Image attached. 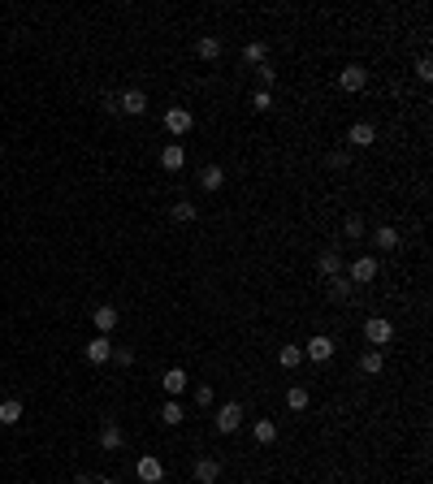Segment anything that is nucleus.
Segmentation results:
<instances>
[{
  "label": "nucleus",
  "instance_id": "nucleus-9",
  "mask_svg": "<svg viewBox=\"0 0 433 484\" xmlns=\"http://www.w3.org/2000/svg\"><path fill=\"white\" fill-rule=\"evenodd\" d=\"M191 126H195L191 108H165V130H169V134H186Z\"/></svg>",
  "mask_w": 433,
  "mask_h": 484
},
{
  "label": "nucleus",
  "instance_id": "nucleus-33",
  "mask_svg": "<svg viewBox=\"0 0 433 484\" xmlns=\"http://www.w3.org/2000/svg\"><path fill=\"white\" fill-rule=\"evenodd\" d=\"M416 78H421V82H429V78H433V61H429V57L416 61Z\"/></svg>",
  "mask_w": 433,
  "mask_h": 484
},
{
  "label": "nucleus",
  "instance_id": "nucleus-25",
  "mask_svg": "<svg viewBox=\"0 0 433 484\" xmlns=\"http://www.w3.org/2000/svg\"><path fill=\"white\" fill-rule=\"evenodd\" d=\"M277 364H282V368H299V364H304V346H282V351H277Z\"/></svg>",
  "mask_w": 433,
  "mask_h": 484
},
{
  "label": "nucleus",
  "instance_id": "nucleus-34",
  "mask_svg": "<svg viewBox=\"0 0 433 484\" xmlns=\"http://www.w3.org/2000/svg\"><path fill=\"white\" fill-rule=\"evenodd\" d=\"M256 74H260L264 91H269V87H273V78H277V69H269V61H264V65H256Z\"/></svg>",
  "mask_w": 433,
  "mask_h": 484
},
{
  "label": "nucleus",
  "instance_id": "nucleus-23",
  "mask_svg": "<svg viewBox=\"0 0 433 484\" xmlns=\"http://www.w3.org/2000/svg\"><path fill=\"white\" fill-rule=\"evenodd\" d=\"M243 61H247V65H264L269 61V48L260 44V39H251V44L243 48Z\"/></svg>",
  "mask_w": 433,
  "mask_h": 484
},
{
  "label": "nucleus",
  "instance_id": "nucleus-7",
  "mask_svg": "<svg viewBox=\"0 0 433 484\" xmlns=\"http://www.w3.org/2000/svg\"><path fill=\"white\" fill-rule=\"evenodd\" d=\"M117 108H121V113H130V117H143V113H147V91H139V87L121 91V100H117Z\"/></svg>",
  "mask_w": 433,
  "mask_h": 484
},
{
  "label": "nucleus",
  "instance_id": "nucleus-21",
  "mask_svg": "<svg viewBox=\"0 0 433 484\" xmlns=\"http://www.w3.org/2000/svg\"><path fill=\"white\" fill-rule=\"evenodd\" d=\"M251 437L260 441V446H273V441H277V424H273V420H256V428H251Z\"/></svg>",
  "mask_w": 433,
  "mask_h": 484
},
{
  "label": "nucleus",
  "instance_id": "nucleus-1",
  "mask_svg": "<svg viewBox=\"0 0 433 484\" xmlns=\"http://www.w3.org/2000/svg\"><path fill=\"white\" fill-rule=\"evenodd\" d=\"M364 337H369V346H377V351H382V346L395 342V324L382 320V316H369V320H364Z\"/></svg>",
  "mask_w": 433,
  "mask_h": 484
},
{
  "label": "nucleus",
  "instance_id": "nucleus-2",
  "mask_svg": "<svg viewBox=\"0 0 433 484\" xmlns=\"http://www.w3.org/2000/svg\"><path fill=\"white\" fill-rule=\"evenodd\" d=\"M243 415H247V411H243L238 403H225V407H216V415H212V424H216V433H238V424H243Z\"/></svg>",
  "mask_w": 433,
  "mask_h": 484
},
{
  "label": "nucleus",
  "instance_id": "nucleus-3",
  "mask_svg": "<svg viewBox=\"0 0 433 484\" xmlns=\"http://www.w3.org/2000/svg\"><path fill=\"white\" fill-rule=\"evenodd\" d=\"M377 272H382V264H377L373 255H360L356 264H351V277H347V281H351V285H373Z\"/></svg>",
  "mask_w": 433,
  "mask_h": 484
},
{
  "label": "nucleus",
  "instance_id": "nucleus-17",
  "mask_svg": "<svg viewBox=\"0 0 433 484\" xmlns=\"http://www.w3.org/2000/svg\"><path fill=\"white\" fill-rule=\"evenodd\" d=\"M373 246H377V251H395V246H399V229L395 225L373 229Z\"/></svg>",
  "mask_w": 433,
  "mask_h": 484
},
{
  "label": "nucleus",
  "instance_id": "nucleus-31",
  "mask_svg": "<svg viewBox=\"0 0 433 484\" xmlns=\"http://www.w3.org/2000/svg\"><path fill=\"white\" fill-rule=\"evenodd\" d=\"M108 359H113L117 368H130L134 364V351H130V346H113V355H108Z\"/></svg>",
  "mask_w": 433,
  "mask_h": 484
},
{
  "label": "nucleus",
  "instance_id": "nucleus-10",
  "mask_svg": "<svg viewBox=\"0 0 433 484\" xmlns=\"http://www.w3.org/2000/svg\"><path fill=\"white\" fill-rule=\"evenodd\" d=\"M347 143L351 147H373L377 143V126H373V121H356V126L347 130Z\"/></svg>",
  "mask_w": 433,
  "mask_h": 484
},
{
  "label": "nucleus",
  "instance_id": "nucleus-5",
  "mask_svg": "<svg viewBox=\"0 0 433 484\" xmlns=\"http://www.w3.org/2000/svg\"><path fill=\"white\" fill-rule=\"evenodd\" d=\"M304 355L312 359V364H330V359H334V337H325V333L308 337V342H304Z\"/></svg>",
  "mask_w": 433,
  "mask_h": 484
},
{
  "label": "nucleus",
  "instance_id": "nucleus-18",
  "mask_svg": "<svg viewBox=\"0 0 433 484\" xmlns=\"http://www.w3.org/2000/svg\"><path fill=\"white\" fill-rule=\"evenodd\" d=\"M382 368H386V355L377 351V346H369V351L360 355V372H369V377H377Z\"/></svg>",
  "mask_w": 433,
  "mask_h": 484
},
{
  "label": "nucleus",
  "instance_id": "nucleus-11",
  "mask_svg": "<svg viewBox=\"0 0 433 484\" xmlns=\"http://www.w3.org/2000/svg\"><path fill=\"white\" fill-rule=\"evenodd\" d=\"M191 476H195V484H216V480H221V463H216V459H195Z\"/></svg>",
  "mask_w": 433,
  "mask_h": 484
},
{
  "label": "nucleus",
  "instance_id": "nucleus-4",
  "mask_svg": "<svg viewBox=\"0 0 433 484\" xmlns=\"http://www.w3.org/2000/svg\"><path fill=\"white\" fill-rule=\"evenodd\" d=\"M134 476H139L143 484H160V480H165V463H160L156 454H143V459L134 463Z\"/></svg>",
  "mask_w": 433,
  "mask_h": 484
},
{
  "label": "nucleus",
  "instance_id": "nucleus-20",
  "mask_svg": "<svg viewBox=\"0 0 433 484\" xmlns=\"http://www.w3.org/2000/svg\"><path fill=\"white\" fill-rule=\"evenodd\" d=\"M195 52H199V61H216V57H221V39H216V35H199Z\"/></svg>",
  "mask_w": 433,
  "mask_h": 484
},
{
  "label": "nucleus",
  "instance_id": "nucleus-24",
  "mask_svg": "<svg viewBox=\"0 0 433 484\" xmlns=\"http://www.w3.org/2000/svg\"><path fill=\"white\" fill-rule=\"evenodd\" d=\"M308 403H312V398H308L304 385H290V390H286V407L290 411H308Z\"/></svg>",
  "mask_w": 433,
  "mask_h": 484
},
{
  "label": "nucleus",
  "instance_id": "nucleus-27",
  "mask_svg": "<svg viewBox=\"0 0 433 484\" xmlns=\"http://www.w3.org/2000/svg\"><path fill=\"white\" fill-rule=\"evenodd\" d=\"M160 420H165V424H169V428H178V424H182V420H186V411H182V407H178V403H165V407H160Z\"/></svg>",
  "mask_w": 433,
  "mask_h": 484
},
{
  "label": "nucleus",
  "instance_id": "nucleus-22",
  "mask_svg": "<svg viewBox=\"0 0 433 484\" xmlns=\"http://www.w3.org/2000/svg\"><path fill=\"white\" fill-rule=\"evenodd\" d=\"M160 385H165V394H169V398H173V394H182V390H186V372H182V368H169Z\"/></svg>",
  "mask_w": 433,
  "mask_h": 484
},
{
  "label": "nucleus",
  "instance_id": "nucleus-6",
  "mask_svg": "<svg viewBox=\"0 0 433 484\" xmlns=\"http://www.w3.org/2000/svg\"><path fill=\"white\" fill-rule=\"evenodd\" d=\"M338 87H343V91H364V87H369V69H364V65L338 69Z\"/></svg>",
  "mask_w": 433,
  "mask_h": 484
},
{
  "label": "nucleus",
  "instance_id": "nucleus-8",
  "mask_svg": "<svg viewBox=\"0 0 433 484\" xmlns=\"http://www.w3.org/2000/svg\"><path fill=\"white\" fill-rule=\"evenodd\" d=\"M317 272L325 277V281L343 277V255H338V246H330V251H321V255H317Z\"/></svg>",
  "mask_w": 433,
  "mask_h": 484
},
{
  "label": "nucleus",
  "instance_id": "nucleus-12",
  "mask_svg": "<svg viewBox=\"0 0 433 484\" xmlns=\"http://www.w3.org/2000/svg\"><path fill=\"white\" fill-rule=\"evenodd\" d=\"M83 355H87V364H108V355H113V342H108L104 333H96V337L87 342Z\"/></svg>",
  "mask_w": 433,
  "mask_h": 484
},
{
  "label": "nucleus",
  "instance_id": "nucleus-15",
  "mask_svg": "<svg viewBox=\"0 0 433 484\" xmlns=\"http://www.w3.org/2000/svg\"><path fill=\"white\" fill-rule=\"evenodd\" d=\"M199 186H204V190H221L225 186V169H221V164H204V169H199Z\"/></svg>",
  "mask_w": 433,
  "mask_h": 484
},
{
  "label": "nucleus",
  "instance_id": "nucleus-13",
  "mask_svg": "<svg viewBox=\"0 0 433 484\" xmlns=\"http://www.w3.org/2000/svg\"><path fill=\"white\" fill-rule=\"evenodd\" d=\"M182 164H186V151H182V143H165V147H160V169L178 173Z\"/></svg>",
  "mask_w": 433,
  "mask_h": 484
},
{
  "label": "nucleus",
  "instance_id": "nucleus-28",
  "mask_svg": "<svg viewBox=\"0 0 433 484\" xmlns=\"http://www.w3.org/2000/svg\"><path fill=\"white\" fill-rule=\"evenodd\" d=\"M343 233H347V238H364V216L351 212V216L343 220Z\"/></svg>",
  "mask_w": 433,
  "mask_h": 484
},
{
  "label": "nucleus",
  "instance_id": "nucleus-26",
  "mask_svg": "<svg viewBox=\"0 0 433 484\" xmlns=\"http://www.w3.org/2000/svg\"><path fill=\"white\" fill-rule=\"evenodd\" d=\"M351 290H356V285H351L347 277H334V281H330V298H338V303H347V298H351Z\"/></svg>",
  "mask_w": 433,
  "mask_h": 484
},
{
  "label": "nucleus",
  "instance_id": "nucleus-16",
  "mask_svg": "<svg viewBox=\"0 0 433 484\" xmlns=\"http://www.w3.org/2000/svg\"><path fill=\"white\" fill-rule=\"evenodd\" d=\"M91 320H96V329H100V333L108 337V333L117 329V320H121V316H117V307H96V311H91Z\"/></svg>",
  "mask_w": 433,
  "mask_h": 484
},
{
  "label": "nucleus",
  "instance_id": "nucleus-32",
  "mask_svg": "<svg viewBox=\"0 0 433 484\" xmlns=\"http://www.w3.org/2000/svg\"><path fill=\"white\" fill-rule=\"evenodd\" d=\"M195 407H212V385H195Z\"/></svg>",
  "mask_w": 433,
  "mask_h": 484
},
{
  "label": "nucleus",
  "instance_id": "nucleus-35",
  "mask_svg": "<svg viewBox=\"0 0 433 484\" xmlns=\"http://www.w3.org/2000/svg\"><path fill=\"white\" fill-rule=\"evenodd\" d=\"M330 164H334V169H347V164H351V151H343V147L330 151Z\"/></svg>",
  "mask_w": 433,
  "mask_h": 484
},
{
  "label": "nucleus",
  "instance_id": "nucleus-29",
  "mask_svg": "<svg viewBox=\"0 0 433 484\" xmlns=\"http://www.w3.org/2000/svg\"><path fill=\"white\" fill-rule=\"evenodd\" d=\"M173 216H178V220H195V216H199V207H195L191 199H178V203H173Z\"/></svg>",
  "mask_w": 433,
  "mask_h": 484
},
{
  "label": "nucleus",
  "instance_id": "nucleus-19",
  "mask_svg": "<svg viewBox=\"0 0 433 484\" xmlns=\"http://www.w3.org/2000/svg\"><path fill=\"white\" fill-rule=\"evenodd\" d=\"M22 415H26V407L18 403V398H5V403H0V424H5V428H13Z\"/></svg>",
  "mask_w": 433,
  "mask_h": 484
},
{
  "label": "nucleus",
  "instance_id": "nucleus-30",
  "mask_svg": "<svg viewBox=\"0 0 433 484\" xmlns=\"http://www.w3.org/2000/svg\"><path fill=\"white\" fill-rule=\"evenodd\" d=\"M251 108H256V113H273V95H269V91L260 87V91L251 95Z\"/></svg>",
  "mask_w": 433,
  "mask_h": 484
},
{
  "label": "nucleus",
  "instance_id": "nucleus-14",
  "mask_svg": "<svg viewBox=\"0 0 433 484\" xmlns=\"http://www.w3.org/2000/svg\"><path fill=\"white\" fill-rule=\"evenodd\" d=\"M121 446H126V433H121V428L108 420V424L100 428V450H121Z\"/></svg>",
  "mask_w": 433,
  "mask_h": 484
}]
</instances>
